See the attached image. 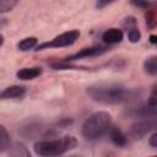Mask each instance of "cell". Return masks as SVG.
<instances>
[{"mask_svg": "<svg viewBox=\"0 0 157 157\" xmlns=\"http://www.w3.org/2000/svg\"><path fill=\"white\" fill-rule=\"evenodd\" d=\"M86 92L92 101L102 104H125L136 98V91L121 83H96Z\"/></svg>", "mask_w": 157, "mask_h": 157, "instance_id": "1", "label": "cell"}, {"mask_svg": "<svg viewBox=\"0 0 157 157\" xmlns=\"http://www.w3.org/2000/svg\"><path fill=\"white\" fill-rule=\"evenodd\" d=\"M112 126V115L108 112H96L82 124L81 134L86 140L93 141L102 137Z\"/></svg>", "mask_w": 157, "mask_h": 157, "instance_id": "2", "label": "cell"}, {"mask_svg": "<svg viewBox=\"0 0 157 157\" xmlns=\"http://www.w3.org/2000/svg\"><path fill=\"white\" fill-rule=\"evenodd\" d=\"M77 140L71 135L63 136L54 140H43L34 144V152L43 157H54L65 153L66 151L76 147Z\"/></svg>", "mask_w": 157, "mask_h": 157, "instance_id": "3", "label": "cell"}, {"mask_svg": "<svg viewBox=\"0 0 157 157\" xmlns=\"http://www.w3.org/2000/svg\"><path fill=\"white\" fill-rule=\"evenodd\" d=\"M80 37V32L77 29H71L67 32H64L59 36H56L55 38H53L50 42H45L42 43L36 47V50H43L47 48H64V47H69L72 45Z\"/></svg>", "mask_w": 157, "mask_h": 157, "instance_id": "4", "label": "cell"}, {"mask_svg": "<svg viewBox=\"0 0 157 157\" xmlns=\"http://www.w3.org/2000/svg\"><path fill=\"white\" fill-rule=\"evenodd\" d=\"M104 52H107V47H102V45H94V47H88V48H83L80 52H77L76 54H72L70 56H67L64 61L65 63H70L74 60H78L82 58H90V56H97L103 54Z\"/></svg>", "mask_w": 157, "mask_h": 157, "instance_id": "5", "label": "cell"}, {"mask_svg": "<svg viewBox=\"0 0 157 157\" xmlns=\"http://www.w3.org/2000/svg\"><path fill=\"white\" fill-rule=\"evenodd\" d=\"M125 26H126V31H128V38L131 43H137L141 39V32L137 27V22L136 18L134 16H128L125 17L124 21Z\"/></svg>", "mask_w": 157, "mask_h": 157, "instance_id": "6", "label": "cell"}, {"mask_svg": "<svg viewBox=\"0 0 157 157\" xmlns=\"http://www.w3.org/2000/svg\"><path fill=\"white\" fill-rule=\"evenodd\" d=\"M26 94V87L25 86H20V85H12V86H9L6 87L0 97L2 101H6V99H18V98H22L25 97Z\"/></svg>", "mask_w": 157, "mask_h": 157, "instance_id": "7", "label": "cell"}, {"mask_svg": "<svg viewBox=\"0 0 157 157\" xmlns=\"http://www.w3.org/2000/svg\"><path fill=\"white\" fill-rule=\"evenodd\" d=\"M108 135H109V139L112 140V142L118 147H124L128 142V136L120 130L119 126L112 125L108 131Z\"/></svg>", "mask_w": 157, "mask_h": 157, "instance_id": "8", "label": "cell"}, {"mask_svg": "<svg viewBox=\"0 0 157 157\" xmlns=\"http://www.w3.org/2000/svg\"><path fill=\"white\" fill-rule=\"evenodd\" d=\"M123 38H124V33L119 28H109V29L104 31V33L102 34V40L107 44L120 43L123 40Z\"/></svg>", "mask_w": 157, "mask_h": 157, "instance_id": "9", "label": "cell"}, {"mask_svg": "<svg viewBox=\"0 0 157 157\" xmlns=\"http://www.w3.org/2000/svg\"><path fill=\"white\" fill-rule=\"evenodd\" d=\"M40 74H42L40 67H23L16 72V76L20 80L27 81V80H33V78L38 77Z\"/></svg>", "mask_w": 157, "mask_h": 157, "instance_id": "10", "label": "cell"}, {"mask_svg": "<svg viewBox=\"0 0 157 157\" xmlns=\"http://www.w3.org/2000/svg\"><path fill=\"white\" fill-rule=\"evenodd\" d=\"M9 155H10V157H32L31 152L28 151L26 145H23L22 142L12 144L9 150Z\"/></svg>", "mask_w": 157, "mask_h": 157, "instance_id": "11", "label": "cell"}, {"mask_svg": "<svg viewBox=\"0 0 157 157\" xmlns=\"http://www.w3.org/2000/svg\"><path fill=\"white\" fill-rule=\"evenodd\" d=\"M142 67L147 75L157 76V55H151V56L146 58Z\"/></svg>", "mask_w": 157, "mask_h": 157, "instance_id": "12", "label": "cell"}, {"mask_svg": "<svg viewBox=\"0 0 157 157\" xmlns=\"http://www.w3.org/2000/svg\"><path fill=\"white\" fill-rule=\"evenodd\" d=\"M11 145H10V135L6 131L5 126L1 125L0 126V150L1 152H5L7 150H10Z\"/></svg>", "mask_w": 157, "mask_h": 157, "instance_id": "13", "label": "cell"}, {"mask_svg": "<svg viewBox=\"0 0 157 157\" xmlns=\"http://www.w3.org/2000/svg\"><path fill=\"white\" fill-rule=\"evenodd\" d=\"M37 38L36 37H27V38H23L18 44H17V48L18 50L21 52H27V50H31L33 49L36 45H37Z\"/></svg>", "mask_w": 157, "mask_h": 157, "instance_id": "14", "label": "cell"}, {"mask_svg": "<svg viewBox=\"0 0 157 157\" xmlns=\"http://www.w3.org/2000/svg\"><path fill=\"white\" fill-rule=\"evenodd\" d=\"M146 25L148 28H155L157 26V15L152 9H148L146 11Z\"/></svg>", "mask_w": 157, "mask_h": 157, "instance_id": "15", "label": "cell"}, {"mask_svg": "<svg viewBox=\"0 0 157 157\" xmlns=\"http://www.w3.org/2000/svg\"><path fill=\"white\" fill-rule=\"evenodd\" d=\"M16 5H17V1H15V0H1L0 1V13L11 11Z\"/></svg>", "mask_w": 157, "mask_h": 157, "instance_id": "16", "label": "cell"}, {"mask_svg": "<svg viewBox=\"0 0 157 157\" xmlns=\"http://www.w3.org/2000/svg\"><path fill=\"white\" fill-rule=\"evenodd\" d=\"M146 107H148V108H156V107H157V83H156V85L152 87V90H151L150 97L147 98Z\"/></svg>", "mask_w": 157, "mask_h": 157, "instance_id": "17", "label": "cell"}, {"mask_svg": "<svg viewBox=\"0 0 157 157\" xmlns=\"http://www.w3.org/2000/svg\"><path fill=\"white\" fill-rule=\"evenodd\" d=\"M148 144H150V146H152V147H157V130L150 136Z\"/></svg>", "mask_w": 157, "mask_h": 157, "instance_id": "18", "label": "cell"}, {"mask_svg": "<svg viewBox=\"0 0 157 157\" xmlns=\"http://www.w3.org/2000/svg\"><path fill=\"white\" fill-rule=\"evenodd\" d=\"M132 5H135V6H139V7H148L150 6V2H147V1H145V2H141V1H137V2H132Z\"/></svg>", "mask_w": 157, "mask_h": 157, "instance_id": "19", "label": "cell"}, {"mask_svg": "<svg viewBox=\"0 0 157 157\" xmlns=\"http://www.w3.org/2000/svg\"><path fill=\"white\" fill-rule=\"evenodd\" d=\"M109 4H110L109 1H98V2H96V6H97L98 9H102V7H104V6L109 5Z\"/></svg>", "mask_w": 157, "mask_h": 157, "instance_id": "20", "label": "cell"}, {"mask_svg": "<svg viewBox=\"0 0 157 157\" xmlns=\"http://www.w3.org/2000/svg\"><path fill=\"white\" fill-rule=\"evenodd\" d=\"M150 42H151L152 44H157V36H155V34L150 36Z\"/></svg>", "mask_w": 157, "mask_h": 157, "instance_id": "21", "label": "cell"}, {"mask_svg": "<svg viewBox=\"0 0 157 157\" xmlns=\"http://www.w3.org/2000/svg\"><path fill=\"white\" fill-rule=\"evenodd\" d=\"M69 157H82V156H76V155H72V156H69Z\"/></svg>", "mask_w": 157, "mask_h": 157, "instance_id": "22", "label": "cell"}, {"mask_svg": "<svg viewBox=\"0 0 157 157\" xmlns=\"http://www.w3.org/2000/svg\"><path fill=\"white\" fill-rule=\"evenodd\" d=\"M153 157H157V156H153Z\"/></svg>", "mask_w": 157, "mask_h": 157, "instance_id": "23", "label": "cell"}]
</instances>
